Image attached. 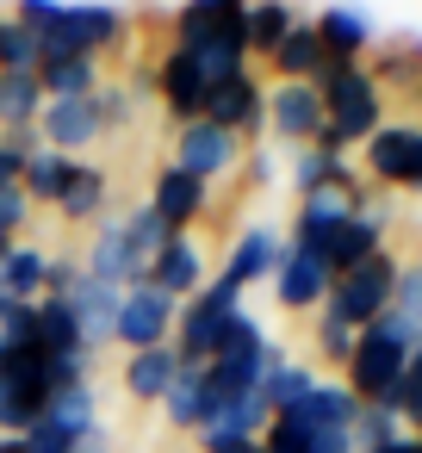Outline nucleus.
Here are the masks:
<instances>
[{"label":"nucleus","mask_w":422,"mask_h":453,"mask_svg":"<svg viewBox=\"0 0 422 453\" xmlns=\"http://www.w3.org/2000/svg\"><path fill=\"white\" fill-rule=\"evenodd\" d=\"M311 26H317V38H323V57H329V63H360V57L379 44L372 19H366L360 7H348V0H329V7H323Z\"/></svg>","instance_id":"412c9836"},{"label":"nucleus","mask_w":422,"mask_h":453,"mask_svg":"<svg viewBox=\"0 0 422 453\" xmlns=\"http://www.w3.org/2000/svg\"><path fill=\"white\" fill-rule=\"evenodd\" d=\"M267 422H273V410H267L261 385H249V391H224V397L211 403L205 428H199V447H218V441H261Z\"/></svg>","instance_id":"6ab92c4d"},{"label":"nucleus","mask_w":422,"mask_h":453,"mask_svg":"<svg viewBox=\"0 0 422 453\" xmlns=\"http://www.w3.org/2000/svg\"><path fill=\"white\" fill-rule=\"evenodd\" d=\"M422 348V329H410L403 317H379V323H366L360 335H354V354H348V391L360 397V403H391L397 397V385H403V366H410V354Z\"/></svg>","instance_id":"7ed1b4c3"},{"label":"nucleus","mask_w":422,"mask_h":453,"mask_svg":"<svg viewBox=\"0 0 422 453\" xmlns=\"http://www.w3.org/2000/svg\"><path fill=\"white\" fill-rule=\"evenodd\" d=\"M125 236H131V249H137L143 261H156V255L168 249V236H174V230H168V224L156 218V205L143 199V205H125Z\"/></svg>","instance_id":"ea45409f"},{"label":"nucleus","mask_w":422,"mask_h":453,"mask_svg":"<svg viewBox=\"0 0 422 453\" xmlns=\"http://www.w3.org/2000/svg\"><path fill=\"white\" fill-rule=\"evenodd\" d=\"M26 224H32V199H26L19 187H0V236L19 242V236H26Z\"/></svg>","instance_id":"09e8293b"},{"label":"nucleus","mask_w":422,"mask_h":453,"mask_svg":"<svg viewBox=\"0 0 422 453\" xmlns=\"http://www.w3.org/2000/svg\"><path fill=\"white\" fill-rule=\"evenodd\" d=\"M75 168H81L75 156H57V150H44V143H38V150L26 156V174H19V193H26L32 205H57V199L69 193V180H75Z\"/></svg>","instance_id":"72a5a7b5"},{"label":"nucleus","mask_w":422,"mask_h":453,"mask_svg":"<svg viewBox=\"0 0 422 453\" xmlns=\"http://www.w3.org/2000/svg\"><path fill=\"white\" fill-rule=\"evenodd\" d=\"M0 453H26V434H0Z\"/></svg>","instance_id":"6e6d98bb"},{"label":"nucleus","mask_w":422,"mask_h":453,"mask_svg":"<svg viewBox=\"0 0 422 453\" xmlns=\"http://www.w3.org/2000/svg\"><path fill=\"white\" fill-rule=\"evenodd\" d=\"M280 255H286V230H273V224H242L236 236H230V249H224V280H236L242 292L249 286H267L273 280V267H280Z\"/></svg>","instance_id":"2eb2a0df"},{"label":"nucleus","mask_w":422,"mask_h":453,"mask_svg":"<svg viewBox=\"0 0 422 453\" xmlns=\"http://www.w3.org/2000/svg\"><path fill=\"white\" fill-rule=\"evenodd\" d=\"M205 280H211V261H205V242H199L193 230H174L168 249L150 261V286L168 292L174 304H187L193 292H205Z\"/></svg>","instance_id":"dca6fc26"},{"label":"nucleus","mask_w":422,"mask_h":453,"mask_svg":"<svg viewBox=\"0 0 422 453\" xmlns=\"http://www.w3.org/2000/svg\"><path fill=\"white\" fill-rule=\"evenodd\" d=\"M273 354H286L273 335H267V323L255 317V311H236L230 323H224V342H218V354H211V385H218V397L224 391H249V385H261V372H267V360Z\"/></svg>","instance_id":"0eeeda50"},{"label":"nucleus","mask_w":422,"mask_h":453,"mask_svg":"<svg viewBox=\"0 0 422 453\" xmlns=\"http://www.w3.org/2000/svg\"><path fill=\"white\" fill-rule=\"evenodd\" d=\"M391 317H403L410 329H422V255L397 267V292H391Z\"/></svg>","instance_id":"c03bdc74"},{"label":"nucleus","mask_w":422,"mask_h":453,"mask_svg":"<svg viewBox=\"0 0 422 453\" xmlns=\"http://www.w3.org/2000/svg\"><path fill=\"white\" fill-rule=\"evenodd\" d=\"M180 366H187V360H180L174 348H143V354H125L119 385H125V397H131V403H162V397L174 391Z\"/></svg>","instance_id":"b1692460"},{"label":"nucleus","mask_w":422,"mask_h":453,"mask_svg":"<svg viewBox=\"0 0 422 453\" xmlns=\"http://www.w3.org/2000/svg\"><path fill=\"white\" fill-rule=\"evenodd\" d=\"M38 143H44L38 131H0V187H19V174H26V156H32Z\"/></svg>","instance_id":"49530a36"},{"label":"nucleus","mask_w":422,"mask_h":453,"mask_svg":"<svg viewBox=\"0 0 422 453\" xmlns=\"http://www.w3.org/2000/svg\"><path fill=\"white\" fill-rule=\"evenodd\" d=\"M150 88H156V100H162V112H168L174 125H193V119H205V100H211V88L199 81V69H193L187 57L162 50V63H156Z\"/></svg>","instance_id":"aec40b11"},{"label":"nucleus","mask_w":422,"mask_h":453,"mask_svg":"<svg viewBox=\"0 0 422 453\" xmlns=\"http://www.w3.org/2000/svg\"><path fill=\"white\" fill-rule=\"evenodd\" d=\"M298 428H348L354 434V416H360V397L341 385V379H317L292 410H286Z\"/></svg>","instance_id":"393cba45"},{"label":"nucleus","mask_w":422,"mask_h":453,"mask_svg":"<svg viewBox=\"0 0 422 453\" xmlns=\"http://www.w3.org/2000/svg\"><path fill=\"white\" fill-rule=\"evenodd\" d=\"M81 280H88L81 255H50V292H44V298H69V292H75Z\"/></svg>","instance_id":"3c124183"},{"label":"nucleus","mask_w":422,"mask_h":453,"mask_svg":"<svg viewBox=\"0 0 422 453\" xmlns=\"http://www.w3.org/2000/svg\"><path fill=\"white\" fill-rule=\"evenodd\" d=\"M38 137H44V150L81 162L88 143L106 137V125H100V106H94V100H44V112H38Z\"/></svg>","instance_id":"a211bd4d"},{"label":"nucleus","mask_w":422,"mask_h":453,"mask_svg":"<svg viewBox=\"0 0 422 453\" xmlns=\"http://www.w3.org/2000/svg\"><path fill=\"white\" fill-rule=\"evenodd\" d=\"M38 112H44V88H38V75L0 69V131H38Z\"/></svg>","instance_id":"c9c22d12"},{"label":"nucleus","mask_w":422,"mask_h":453,"mask_svg":"<svg viewBox=\"0 0 422 453\" xmlns=\"http://www.w3.org/2000/svg\"><path fill=\"white\" fill-rule=\"evenodd\" d=\"M397 434H410V428L397 422L391 403H360V416H354V447H360V453H379V447H391Z\"/></svg>","instance_id":"58836bf2"},{"label":"nucleus","mask_w":422,"mask_h":453,"mask_svg":"<svg viewBox=\"0 0 422 453\" xmlns=\"http://www.w3.org/2000/svg\"><path fill=\"white\" fill-rule=\"evenodd\" d=\"M286 7H298V0H286Z\"/></svg>","instance_id":"052dcab7"},{"label":"nucleus","mask_w":422,"mask_h":453,"mask_svg":"<svg viewBox=\"0 0 422 453\" xmlns=\"http://www.w3.org/2000/svg\"><path fill=\"white\" fill-rule=\"evenodd\" d=\"M242 174H249V187L255 193H267L286 168H280V143H249V156H242Z\"/></svg>","instance_id":"de8ad7c7"},{"label":"nucleus","mask_w":422,"mask_h":453,"mask_svg":"<svg viewBox=\"0 0 422 453\" xmlns=\"http://www.w3.org/2000/svg\"><path fill=\"white\" fill-rule=\"evenodd\" d=\"M44 416H50L63 434H75V441H81V434L100 422V385H94V379H81V385H63V391H50Z\"/></svg>","instance_id":"e433bc0d"},{"label":"nucleus","mask_w":422,"mask_h":453,"mask_svg":"<svg viewBox=\"0 0 422 453\" xmlns=\"http://www.w3.org/2000/svg\"><path fill=\"white\" fill-rule=\"evenodd\" d=\"M44 403H50V385H44L38 348L0 366V434H26V428L44 416Z\"/></svg>","instance_id":"ddd939ff"},{"label":"nucleus","mask_w":422,"mask_h":453,"mask_svg":"<svg viewBox=\"0 0 422 453\" xmlns=\"http://www.w3.org/2000/svg\"><path fill=\"white\" fill-rule=\"evenodd\" d=\"M292 187H298V199L304 193H323V187H341V193H354L360 187V174H354V162L348 156H329V150H292Z\"/></svg>","instance_id":"473e14b6"},{"label":"nucleus","mask_w":422,"mask_h":453,"mask_svg":"<svg viewBox=\"0 0 422 453\" xmlns=\"http://www.w3.org/2000/svg\"><path fill=\"white\" fill-rule=\"evenodd\" d=\"M119 298H125V286H106V280H81L75 292H69V311H75V323H81V342H88V354H100V348H112V323H119Z\"/></svg>","instance_id":"5701e85b"},{"label":"nucleus","mask_w":422,"mask_h":453,"mask_svg":"<svg viewBox=\"0 0 422 453\" xmlns=\"http://www.w3.org/2000/svg\"><path fill=\"white\" fill-rule=\"evenodd\" d=\"M298 19H304V13H298V7H286V0H249V7H242V32H249V63H255V57L267 63V57H273V50L286 44V32H292Z\"/></svg>","instance_id":"2f4dec72"},{"label":"nucleus","mask_w":422,"mask_h":453,"mask_svg":"<svg viewBox=\"0 0 422 453\" xmlns=\"http://www.w3.org/2000/svg\"><path fill=\"white\" fill-rule=\"evenodd\" d=\"M168 50L187 57V63L199 69L205 88H224V81H236L242 69H255V63H249L242 13H230V19H205V13L174 7V19H168Z\"/></svg>","instance_id":"20e7f679"},{"label":"nucleus","mask_w":422,"mask_h":453,"mask_svg":"<svg viewBox=\"0 0 422 453\" xmlns=\"http://www.w3.org/2000/svg\"><path fill=\"white\" fill-rule=\"evenodd\" d=\"M131 44V13L112 7V0H57V13L38 26V50L44 63H63V57H94L106 63L112 50Z\"/></svg>","instance_id":"f03ea898"},{"label":"nucleus","mask_w":422,"mask_h":453,"mask_svg":"<svg viewBox=\"0 0 422 453\" xmlns=\"http://www.w3.org/2000/svg\"><path fill=\"white\" fill-rule=\"evenodd\" d=\"M75 453H112V428H106V422H94V428L75 441Z\"/></svg>","instance_id":"864d4df0"},{"label":"nucleus","mask_w":422,"mask_h":453,"mask_svg":"<svg viewBox=\"0 0 422 453\" xmlns=\"http://www.w3.org/2000/svg\"><path fill=\"white\" fill-rule=\"evenodd\" d=\"M354 335H360V329H348L341 317L317 311V329H311V342H317V354H323L329 366H348V354H354Z\"/></svg>","instance_id":"37998d69"},{"label":"nucleus","mask_w":422,"mask_h":453,"mask_svg":"<svg viewBox=\"0 0 422 453\" xmlns=\"http://www.w3.org/2000/svg\"><path fill=\"white\" fill-rule=\"evenodd\" d=\"M26 453H75V434H63L50 416H38V422L26 428Z\"/></svg>","instance_id":"8fccbe9b"},{"label":"nucleus","mask_w":422,"mask_h":453,"mask_svg":"<svg viewBox=\"0 0 422 453\" xmlns=\"http://www.w3.org/2000/svg\"><path fill=\"white\" fill-rule=\"evenodd\" d=\"M323 131V100L311 81H273L267 88V137L280 150H311Z\"/></svg>","instance_id":"9b49d317"},{"label":"nucleus","mask_w":422,"mask_h":453,"mask_svg":"<svg viewBox=\"0 0 422 453\" xmlns=\"http://www.w3.org/2000/svg\"><path fill=\"white\" fill-rule=\"evenodd\" d=\"M311 385H317V372H311L304 360H292V354H273V360H267V372H261V397H267V410H273V416H286Z\"/></svg>","instance_id":"4c0bfd02"},{"label":"nucleus","mask_w":422,"mask_h":453,"mask_svg":"<svg viewBox=\"0 0 422 453\" xmlns=\"http://www.w3.org/2000/svg\"><path fill=\"white\" fill-rule=\"evenodd\" d=\"M385 230H391V224H379V218H360V211H354V218L323 242V267H329V273H348V267L372 261V255L385 249Z\"/></svg>","instance_id":"c85d7f7f"},{"label":"nucleus","mask_w":422,"mask_h":453,"mask_svg":"<svg viewBox=\"0 0 422 453\" xmlns=\"http://www.w3.org/2000/svg\"><path fill=\"white\" fill-rule=\"evenodd\" d=\"M236 311H249V304H242V286L224 280V273H211L205 292H193V298L180 304L174 354H180L187 366H211V354H218V342H224V323H230Z\"/></svg>","instance_id":"39448f33"},{"label":"nucleus","mask_w":422,"mask_h":453,"mask_svg":"<svg viewBox=\"0 0 422 453\" xmlns=\"http://www.w3.org/2000/svg\"><path fill=\"white\" fill-rule=\"evenodd\" d=\"M397 255L391 249H379L372 261H360V267H348V273H335V286H329V298H323V311L329 317H341L348 329H366V323H379L385 311H391V292H397Z\"/></svg>","instance_id":"423d86ee"},{"label":"nucleus","mask_w":422,"mask_h":453,"mask_svg":"<svg viewBox=\"0 0 422 453\" xmlns=\"http://www.w3.org/2000/svg\"><path fill=\"white\" fill-rule=\"evenodd\" d=\"M311 88H317V100H323L317 150L348 156V150H360V143L385 125V88L372 81L366 63H323V75H317Z\"/></svg>","instance_id":"f257e3e1"},{"label":"nucleus","mask_w":422,"mask_h":453,"mask_svg":"<svg viewBox=\"0 0 422 453\" xmlns=\"http://www.w3.org/2000/svg\"><path fill=\"white\" fill-rule=\"evenodd\" d=\"M205 119L218 125V131H230V137H267V81L255 75V69H242L236 81H224V88H211V100H205Z\"/></svg>","instance_id":"4468645a"},{"label":"nucleus","mask_w":422,"mask_h":453,"mask_svg":"<svg viewBox=\"0 0 422 453\" xmlns=\"http://www.w3.org/2000/svg\"><path fill=\"white\" fill-rule=\"evenodd\" d=\"M323 38H317V26L311 19H298L292 32H286V44L267 57V69H273V81H317L323 75Z\"/></svg>","instance_id":"7c9ffc66"},{"label":"nucleus","mask_w":422,"mask_h":453,"mask_svg":"<svg viewBox=\"0 0 422 453\" xmlns=\"http://www.w3.org/2000/svg\"><path fill=\"white\" fill-rule=\"evenodd\" d=\"M38 88H44V100H94L106 88V69L94 57H63V63L38 69Z\"/></svg>","instance_id":"f704fd0d"},{"label":"nucleus","mask_w":422,"mask_h":453,"mask_svg":"<svg viewBox=\"0 0 422 453\" xmlns=\"http://www.w3.org/2000/svg\"><path fill=\"white\" fill-rule=\"evenodd\" d=\"M360 168H366L372 187L422 193V125H379L360 143Z\"/></svg>","instance_id":"1a4fd4ad"},{"label":"nucleus","mask_w":422,"mask_h":453,"mask_svg":"<svg viewBox=\"0 0 422 453\" xmlns=\"http://www.w3.org/2000/svg\"><path fill=\"white\" fill-rule=\"evenodd\" d=\"M0 292H7L13 304H38L50 292V249L38 242H13L7 267H0Z\"/></svg>","instance_id":"c756f323"},{"label":"nucleus","mask_w":422,"mask_h":453,"mask_svg":"<svg viewBox=\"0 0 422 453\" xmlns=\"http://www.w3.org/2000/svg\"><path fill=\"white\" fill-rule=\"evenodd\" d=\"M187 13H205V19H230V13H242L249 0H180Z\"/></svg>","instance_id":"603ef678"},{"label":"nucleus","mask_w":422,"mask_h":453,"mask_svg":"<svg viewBox=\"0 0 422 453\" xmlns=\"http://www.w3.org/2000/svg\"><path fill=\"white\" fill-rule=\"evenodd\" d=\"M0 32H7V13H0Z\"/></svg>","instance_id":"13d9d810"},{"label":"nucleus","mask_w":422,"mask_h":453,"mask_svg":"<svg viewBox=\"0 0 422 453\" xmlns=\"http://www.w3.org/2000/svg\"><path fill=\"white\" fill-rule=\"evenodd\" d=\"M242 156H249V143L242 137H230V131H218L211 119H193V125H174V168L180 174H193V180H224V174H236L242 168Z\"/></svg>","instance_id":"9d476101"},{"label":"nucleus","mask_w":422,"mask_h":453,"mask_svg":"<svg viewBox=\"0 0 422 453\" xmlns=\"http://www.w3.org/2000/svg\"><path fill=\"white\" fill-rule=\"evenodd\" d=\"M174 323H180V304L143 280V286H125V298H119V323H112V342H119L125 354L174 348Z\"/></svg>","instance_id":"6e6552de"},{"label":"nucleus","mask_w":422,"mask_h":453,"mask_svg":"<svg viewBox=\"0 0 422 453\" xmlns=\"http://www.w3.org/2000/svg\"><path fill=\"white\" fill-rule=\"evenodd\" d=\"M137 81H106L100 94H94V106H100V125L106 131H125V125H137Z\"/></svg>","instance_id":"79ce46f5"},{"label":"nucleus","mask_w":422,"mask_h":453,"mask_svg":"<svg viewBox=\"0 0 422 453\" xmlns=\"http://www.w3.org/2000/svg\"><path fill=\"white\" fill-rule=\"evenodd\" d=\"M0 311H7V292H0Z\"/></svg>","instance_id":"bf43d9fd"},{"label":"nucleus","mask_w":422,"mask_h":453,"mask_svg":"<svg viewBox=\"0 0 422 453\" xmlns=\"http://www.w3.org/2000/svg\"><path fill=\"white\" fill-rule=\"evenodd\" d=\"M7 255H13V242H7V236H0V267H7Z\"/></svg>","instance_id":"4d7b16f0"},{"label":"nucleus","mask_w":422,"mask_h":453,"mask_svg":"<svg viewBox=\"0 0 422 453\" xmlns=\"http://www.w3.org/2000/svg\"><path fill=\"white\" fill-rule=\"evenodd\" d=\"M81 267L106 286H143L150 280V261L131 249L125 236V211H106L94 230H88V249H81Z\"/></svg>","instance_id":"f8f14e48"},{"label":"nucleus","mask_w":422,"mask_h":453,"mask_svg":"<svg viewBox=\"0 0 422 453\" xmlns=\"http://www.w3.org/2000/svg\"><path fill=\"white\" fill-rule=\"evenodd\" d=\"M0 69H13V75H38L44 69V50H38V32L7 19V32H0Z\"/></svg>","instance_id":"a19ab883"},{"label":"nucleus","mask_w":422,"mask_h":453,"mask_svg":"<svg viewBox=\"0 0 422 453\" xmlns=\"http://www.w3.org/2000/svg\"><path fill=\"white\" fill-rule=\"evenodd\" d=\"M379 453H422V434H397L391 447H379Z\"/></svg>","instance_id":"5fc2aeb1"},{"label":"nucleus","mask_w":422,"mask_h":453,"mask_svg":"<svg viewBox=\"0 0 422 453\" xmlns=\"http://www.w3.org/2000/svg\"><path fill=\"white\" fill-rule=\"evenodd\" d=\"M211 403H218V385H211V372H205V366H180L174 391L162 397V416H168V428H180V434H199V428H205V416H211Z\"/></svg>","instance_id":"a878e982"},{"label":"nucleus","mask_w":422,"mask_h":453,"mask_svg":"<svg viewBox=\"0 0 422 453\" xmlns=\"http://www.w3.org/2000/svg\"><path fill=\"white\" fill-rule=\"evenodd\" d=\"M391 410H397V422H403L410 434H422V348L410 354V366H403V385H397Z\"/></svg>","instance_id":"a18cd8bd"},{"label":"nucleus","mask_w":422,"mask_h":453,"mask_svg":"<svg viewBox=\"0 0 422 453\" xmlns=\"http://www.w3.org/2000/svg\"><path fill=\"white\" fill-rule=\"evenodd\" d=\"M32 348L50 354V360H57V354H88L69 298H38V304H32ZM88 360H94V354H88Z\"/></svg>","instance_id":"cd10ccee"},{"label":"nucleus","mask_w":422,"mask_h":453,"mask_svg":"<svg viewBox=\"0 0 422 453\" xmlns=\"http://www.w3.org/2000/svg\"><path fill=\"white\" fill-rule=\"evenodd\" d=\"M57 211H63V224L94 230V224L112 211V174H106V168H94V162H81V168H75V180H69V193L57 199Z\"/></svg>","instance_id":"bb28decb"},{"label":"nucleus","mask_w":422,"mask_h":453,"mask_svg":"<svg viewBox=\"0 0 422 453\" xmlns=\"http://www.w3.org/2000/svg\"><path fill=\"white\" fill-rule=\"evenodd\" d=\"M273 304L280 311H323V298H329V286H335V273L323 267V255H311V249H292L286 242V255H280V267H273Z\"/></svg>","instance_id":"f3484780"},{"label":"nucleus","mask_w":422,"mask_h":453,"mask_svg":"<svg viewBox=\"0 0 422 453\" xmlns=\"http://www.w3.org/2000/svg\"><path fill=\"white\" fill-rule=\"evenodd\" d=\"M150 205H156V218L168 224V230H193L205 211H211V187L205 180H193V174H180L174 162L156 174V187H150Z\"/></svg>","instance_id":"4be33fe9"}]
</instances>
